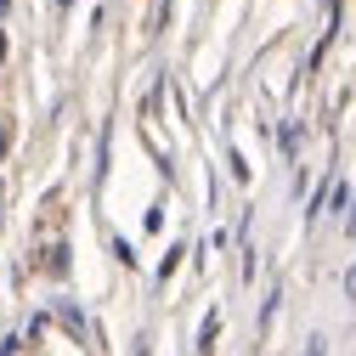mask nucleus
<instances>
[{
  "mask_svg": "<svg viewBox=\"0 0 356 356\" xmlns=\"http://www.w3.org/2000/svg\"><path fill=\"white\" fill-rule=\"evenodd\" d=\"M63 328H68V334H85V317H79L74 300H63Z\"/></svg>",
  "mask_w": 356,
  "mask_h": 356,
  "instance_id": "nucleus-1",
  "label": "nucleus"
},
{
  "mask_svg": "<svg viewBox=\"0 0 356 356\" xmlns=\"http://www.w3.org/2000/svg\"><path fill=\"white\" fill-rule=\"evenodd\" d=\"M345 227H350V232H356V193H350V220H345Z\"/></svg>",
  "mask_w": 356,
  "mask_h": 356,
  "instance_id": "nucleus-2",
  "label": "nucleus"
}]
</instances>
